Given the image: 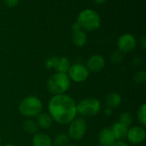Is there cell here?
<instances>
[{
	"label": "cell",
	"instance_id": "obj_1",
	"mask_svg": "<svg viewBox=\"0 0 146 146\" xmlns=\"http://www.w3.org/2000/svg\"><path fill=\"white\" fill-rule=\"evenodd\" d=\"M76 102L67 94L53 96L48 103V114L59 125H68L77 116Z\"/></svg>",
	"mask_w": 146,
	"mask_h": 146
},
{
	"label": "cell",
	"instance_id": "obj_2",
	"mask_svg": "<svg viewBox=\"0 0 146 146\" xmlns=\"http://www.w3.org/2000/svg\"><path fill=\"white\" fill-rule=\"evenodd\" d=\"M71 85L67 73H54L46 82V89L53 96L66 94Z\"/></svg>",
	"mask_w": 146,
	"mask_h": 146
},
{
	"label": "cell",
	"instance_id": "obj_3",
	"mask_svg": "<svg viewBox=\"0 0 146 146\" xmlns=\"http://www.w3.org/2000/svg\"><path fill=\"white\" fill-rule=\"evenodd\" d=\"M18 109L22 116L32 119L42 113L43 103L38 96H28L21 101Z\"/></svg>",
	"mask_w": 146,
	"mask_h": 146
},
{
	"label": "cell",
	"instance_id": "obj_4",
	"mask_svg": "<svg viewBox=\"0 0 146 146\" xmlns=\"http://www.w3.org/2000/svg\"><path fill=\"white\" fill-rule=\"evenodd\" d=\"M101 109V102L95 97H86L76 104L77 114L84 119L96 116L100 113Z\"/></svg>",
	"mask_w": 146,
	"mask_h": 146
},
{
	"label": "cell",
	"instance_id": "obj_5",
	"mask_svg": "<svg viewBox=\"0 0 146 146\" xmlns=\"http://www.w3.org/2000/svg\"><path fill=\"white\" fill-rule=\"evenodd\" d=\"M76 22L80 25L81 29L94 31L100 27L101 18L98 13H97L94 9H86L79 14Z\"/></svg>",
	"mask_w": 146,
	"mask_h": 146
},
{
	"label": "cell",
	"instance_id": "obj_6",
	"mask_svg": "<svg viewBox=\"0 0 146 146\" xmlns=\"http://www.w3.org/2000/svg\"><path fill=\"white\" fill-rule=\"evenodd\" d=\"M86 130L87 125L86 120L81 117H76L68 124V136L72 140L79 141L85 137Z\"/></svg>",
	"mask_w": 146,
	"mask_h": 146
},
{
	"label": "cell",
	"instance_id": "obj_7",
	"mask_svg": "<svg viewBox=\"0 0 146 146\" xmlns=\"http://www.w3.org/2000/svg\"><path fill=\"white\" fill-rule=\"evenodd\" d=\"M71 64L68 58L64 56H53L46 59L44 67L48 70L54 69L56 72L67 73Z\"/></svg>",
	"mask_w": 146,
	"mask_h": 146
},
{
	"label": "cell",
	"instance_id": "obj_8",
	"mask_svg": "<svg viewBox=\"0 0 146 146\" xmlns=\"http://www.w3.org/2000/svg\"><path fill=\"white\" fill-rule=\"evenodd\" d=\"M67 75L71 82L74 83H83L86 81L90 76V72L86 67L85 65L82 64H74L71 65Z\"/></svg>",
	"mask_w": 146,
	"mask_h": 146
},
{
	"label": "cell",
	"instance_id": "obj_9",
	"mask_svg": "<svg viewBox=\"0 0 146 146\" xmlns=\"http://www.w3.org/2000/svg\"><path fill=\"white\" fill-rule=\"evenodd\" d=\"M137 40L132 34H124L117 40V48L121 53H130L135 50Z\"/></svg>",
	"mask_w": 146,
	"mask_h": 146
},
{
	"label": "cell",
	"instance_id": "obj_10",
	"mask_svg": "<svg viewBox=\"0 0 146 146\" xmlns=\"http://www.w3.org/2000/svg\"><path fill=\"white\" fill-rule=\"evenodd\" d=\"M146 139V131L144 126H133L128 128L127 139L133 145H140Z\"/></svg>",
	"mask_w": 146,
	"mask_h": 146
},
{
	"label": "cell",
	"instance_id": "obj_11",
	"mask_svg": "<svg viewBox=\"0 0 146 146\" xmlns=\"http://www.w3.org/2000/svg\"><path fill=\"white\" fill-rule=\"evenodd\" d=\"M106 65L105 59L100 54H94L90 56L86 64V67L89 71V72L98 73L104 70Z\"/></svg>",
	"mask_w": 146,
	"mask_h": 146
},
{
	"label": "cell",
	"instance_id": "obj_12",
	"mask_svg": "<svg viewBox=\"0 0 146 146\" xmlns=\"http://www.w3.org/2000/svg\"><path fill=\"white\" fill-rule=\"evenodd\" d=\"M98 140L100 146H112L116 142L112 130L109 127L103 128L99 132L98 135Z\"/></svg>",
	"mask_w": 146,
	"mask_h": 146
},
{
	"label": "cell",
	"instance_id": "obj_13",
	"mask_svg": "<svg viewBox=\"0 0 146 146\" xmlns=\"http://www.w3.org/2000/svg\"><path fill=\"white\" fill-rule=\"evenodd\" d=\"M113 134L116 139V141H124L127 139V134L128 132V127L120 123L119 121L115 122L111 128Z\"/></svg>",
	"mask_w": 146,
	"mask_h": 146
},
{
	"label": "cell",
	"instance_id": "obj_14",
	"mask_svg": "<svg viewBox=\"0 0 146 146\" xmlns=\"http://www.w3.org/2000/svg\"><path fill=\"white\" fill-rule=\"evenodd\" d=\"M121 102H122L121 96L117 92H111L108 94L104 100L106 108H110L111 109L118 108L121 104Z\"/></svg>",
	"mask_w": 146,
	"mask_h": 146
},
{
	"label": "cell",
	"instance_id": "obj_15",
	"mask_svg": "<svg viewBox=\"0 0 146 146\" xmlns=\"http://www.w3.org/2000/svg\"><path fill=\"white\" fill-rule=\"evenodd\" d=\"M32 143L33 146H52V139L50 137L43 133H37L33 135Z\"/></svg>",
	"mask_w": 146,
	"mask_h": 146
},
{
	"label": "cell",
	"instance_id": "obj_16",
	"mask_svg": "<svg viewBox=\"0 0 146 146\" xmlns=\"http://www.w3.org/2000/svg\"><path fill=\"white\" fill-rule=\"evenodd\" d=\"M36 122H37L38 128L46 130V129H49L52 126L53 120L48 113H43L42 112L37 116Z\"/></svg>",
	"mask_w": 146,
	"mask_h": 146
},
{
	"label": "cell",
	"instance_id": "obj_17",
	"mask_svg": "<svg viewBox=\"0 0 146 146\" xmlns=\"http://www.w3.org/2000/svg\"><path fill=\"white\" fill-rule=\"evenodd\" d=\"M71 40L74 46H76L78 47H81L86 44L87 36L82 29L75 30V31H73V33H72Z\"/></svg>",
	"mask_w": 146,
	"mask_h": 146
},
{
	"label": "cell",
	"instance_id": "obj_18",
	"mask_svg": "<svg viewBox=\"0 0 146 146\" xmlns=\"http://www.w3.org/2000/svg\"><path fill=\"white\" fill-rule=\"evenodd\" d=\"M22 129L25 133H28V134H35L37 133L38 130V126L37 125L36 120H33V119H27V120L24 121L23 125H22Z\"/></svg>",
	"mask_w": 146,
	"mask_h": 146
},
{
	"label": "cell",
	"instance_id": "obj_19",
	"mask_svg": "<svg viewBox=\"0 0 146 146\" xmlns=\"http://www.w3.org/2000/svg\"><path fill=\"white\" fill-rule=\"evenodd\" d=\"M69 138L66 133H59L55 136L52 140V145L55 146H66L68 143Z\"/></svg>",
	"mask_w": 146,
	"mask_h": 146
},
{
	"label": "cell",
	"instance_id": "obj_20",
	"mask_svg": "<svg viewBox=\"0 0 146 146\" xmlns=\"http://www.w3.org/2000/svg\"><path fill=\"white\" fill-rule=\"evenodd\" d=\"M137 118L141 126L145 127L146 126V104L143 103L139 106L137 111Z\"/></svg>",
	"mask_w": 146,
	"mask_h": 146
},
{
	"label": "cell",
	"instance_id": "obj_21",
	"mask_svg": "<svg viewBox=\"0 0 146 146\" xmlns=\"http://www.w3.org/2000/svg\"><path fill=\"white\" fill-rule=\"evenodd\" d=\"M118 121L129 128L132 126L133 122V115L130 113H128V112H123L122 114H121Z\"/></svg>",
	"mask_w": 146,
	"mask_h": 146
},
{
	"label": "cell",
	"instance_id": "obj_22",
	"mask_svg": "<svg viewBox=\"0 0 146 146\" xmlns=\"http://www.w3.org/2000/svg\"><path fill=\"white\" fill-rule=\"evenodd\" d=\"M133 80L138 84H143L146 81L145 71H139L133 75Z\"/></svg>",
	"mask_w": 146,
	"mask_h": 146
},
{
	"label": "cell",
	"instance_id": "obj_23",
	"mask_svg": "<svg viewBox=\"0 0 146 146\" xmlns=\"http://www.w3.org/2000/svg\"><path fill=\"white\" fill-rule=\"evenodd\" d=\"M123 59H124L123 53H121L119 51H115L110 55V61L115 65L121 64L123 61Z\"/></svg>",
	"mask_w": 146,
	"mask_h": 146
},
{
	"label": "cell",
	"instance_id": "obj_24",
	"mask_svg": "<svg viewBox=\"0 0 146 146\" xmlns=\"http://www.w3.org/2000/svg\"><path fill=\"white\" fill-rule=\"evenodd\" d=\"M5 4L9 7H15L18 4L20 0H3Z\"/></svg>",
	"mask_w": 146,
	"mask_h": 146
},
{
	"label": "cell",
	"instance_id": "obj_25",
	"mask_svg": "<svg viewBox=\"0 0 146 146\" xmlns=\"http://www.w3.org/2000/svg\"><path fill=\"white\" fill-rule=\"evenodd\" d=\"M139 44H140V46H141L142 49L145 50V48H146V39H145V36H143V37H142V38L140 39Z\"/></svg>",
	"mask_w": 146,
	"mask_h": 146
},
{
	"label": "cell",
	"instance_id": "obj_26",
	"mask_svg": "<svg viewBox=\"0 0 146 146\" xmlns=\"http://www.w3.org/2000/svg\"><path fill=\"white\" fill-rule=\"evenodd\" d=\"M104 113V114H105L106 116L110 117V116H111V115L113 114V109H111V108H106Z\"/></svg>",
	"mask_w": 146,
	"mask_h": 146
},
{
	"label": "cell",
	"instance_id": "obj_27",
	"mask_svg": "<svg viewBox=\"0 0 146 146\" xmlns=\"http://www.w3.org/2000/svg\"><path fill=\"white\" fill-rule=\"evenodd\" d=\"M112 146H128V145L124 141H116Z\"/></svg>",
	"mask_w": 146,
	"mask_h": 146
},
{
	"label": "cell",
	"instance_id": "obj_28",
	"mask_svg": "<svg viewBox=\"0 0 146 146\" xmlns=\"http://www.w3.org/2000/svg\"><path fill=\"white\" fill-rule=\"evenodd\" d=\"M72 29H73V31H75V30H80V29H81V28L80 27V25H79L77 22H75V23H74V24H73V26H72Z\"/></svg>",
	"mask_w": 146,
	"mask_h": 146
},
{
	"label": "cell",
	"instance_id": "obj_29",
	"mask_svg": "<svg viewBox=\"0 0 146 146\" xmlns=\"http://www.w3.org/2000/svg\"><path fill=\"white\" fill-rule=\"evenodd\" d=\"M107 0H93V2L96 3V4H103L106 2Z\"/></svg>",
	"mask_w": 146,
	"mask_h": 146
},
{
	"label": "cell",
	"instance_id": "obj_30",
	"mask_svg": "<svg viewBox=\"0 0 146 146\" xmlns=\"http://www.w3.org/2000/svg\"><path fill=\"white\" fill-rule=\"evenodd\" d=\"M3 146H15V145H11V144H8V145H3Z\"/></svg>",
	"mask_w": 146,
	"mask_h": 146
},
{
	"label": "cell",
	"instance_id": "obj_31",
	"mask_svg": "<svg viewBox=\"0 0 146 146\" xmlns=\"http://www.w3.org/2000/svg\"><path fill=\"white\" fill-rule=\"evenodd\" d=\"M2 145V138H1V136H0V146Z\"/></svg>",
	"mask_w": 146,
	"mask_h": 146
},
{
	"label": "cell",
	"instance_id": "obj_32",
	"mask_svg": "<svg viewBox=\"0 0 146 146\" xmlns=\"http://www.w3.org/2000/svg\"><path fill=\"white\" fill-rule=\"evenodd\" d=\"M67 146H75V145H67Z\"/></svg>",
	"mask_w": 146,
	"mask_h": 146
},
{
	"label": "cell",
	"instance_id": "obj_33",
	"mask_svg": "<svg viewBox=\"0 0 146 146\" xmlns=\"http://www.w3.org/2000/svg\"><path fill=\"white\" fill-rule=\"evenodd\" d=\"M99 146H100V145H99Z\"/></svg>",
	"mask_w": 146,
	"mask_h": 146
}]
</instances>
